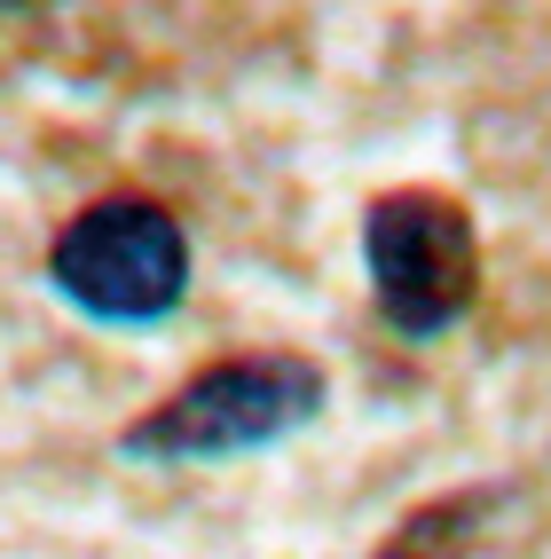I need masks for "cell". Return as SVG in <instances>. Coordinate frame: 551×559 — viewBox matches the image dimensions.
Wrapping results in <instances>:
<instances>
[{"instance_id": "cell-1", "label": "cell", "mask_w": 551, "mask_h": 559, "mask_svg": "<svg viewBox=\"0 0 551 559\" xmlns=\"http://www.w3.org/2000/svg\"><path fill=\"white\" fill-rule=\"evenodd\" d=\"M331 402V379L308 355H229L205 362L197 379H181L166 402H151L142 418L119 433V457L134 465H229V457H261L276 441L308 433Z\"/></svg>"}, {"instance_id": "cell-2", "label": "cell", "mask_w": 551, "mask_h": 559, "mask_svg": "<svg viewBox=\"0 0 551 559\" xmlns=\"http://www.w3.org/2000/svg\"><path fill=\"white\" fill-rule=\"evenodd\" d=\"M48 284L87 323L151 331L190 300V229L158 198H95L56 229Z\"/></svg>"}, {"instance_id": "cell-3", "label": "cell", "mask_w": 551, "mask_h": 559, "mask_svg": "<svg viewBox=\"0 0 551 559\" xmlns=\"http://www.w3.org/2000/svg\"><path fill=\"white\" fill-rule=\"evenodd\" d=\"M362 276L394 340L433 347L481 300V237L450 190H386L362 213Z\"/></svg>"}]
</instances>
